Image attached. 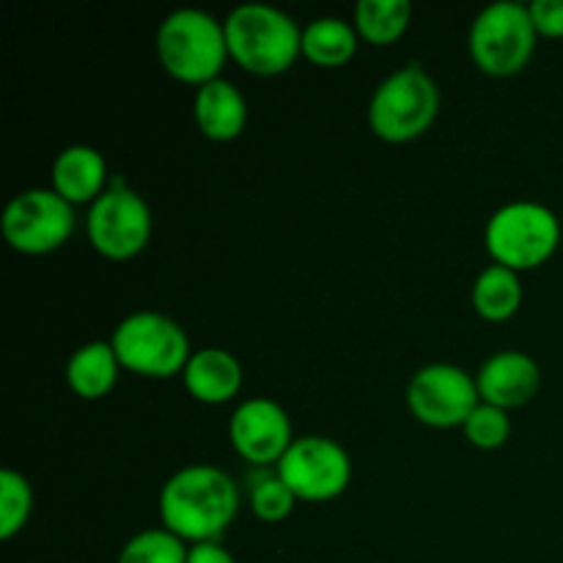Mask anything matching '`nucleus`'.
Wrapping results in <instances>:
<instances>
[{"label":"nucleus","instance_id":"5","mask_svg":"<svg viewBox=\"0 0 563 563\" xmlns=\"http://www.w3.org/2000/svg\"><path fill=\"white\" fill-rule=\"evenodd\" d=\"M561 245V220L539 201H511L484 225V247L495 264L515 273L537 269Z\"/></svg>","mask_w":563,"mask_h":563},{"label":"nucleus","instance_id":"22","mask_svg":"<svg viewBox=\"0 0 563 563\" xmlns=\"http://www.w3.org/2000/svg\"><path fill=\"white\" fill-rule=\"evenodd\" d=\"M190 544L168 528H146L121 548L119 563H187Z\"/></svg>","mask_w":563,"mask_h":563},{"label":"nucleus","instance_id":"14","mask_svg":"<svg viewBox=\"0 0 563 563\" xmlns=\"http://www.w3.org/2000/svg\"><path fill=\"white\" fill-rule=\"evenodd\" d=\"M245 372L234 352L220 350V346H203L192 352L181 372V385L198 405H229L240 396Z\"/></svg>","mask_w":563,"mask_h":563},{"label":"nucleus","instance_id":"11","mask_svg":"<svg viewBox=\"0 0 563 563\" xmlns=\"http://www.w3.org/2000/svg\"><path fill=\"white\" fill-rule=\"evenodd\" d=\"M478 405L476 377L454 363H429L407 383V410L429 429H462Z\"/></svg>","mask_w":563,"mask_h":563},{"label":"nucleus","instance_id":"13","mask_svg":"<svg viewBox=\"0 0 563 563\" xmlns=\"http://www.w3.org/2000/svg\"><path fill=\"white\" fill-rule=\"evenodd\" d=\"M476 385L482 401L509 412L533 401L542 388V368L528 352L500 350L482 363Z\"/></svg>","mask_w":563,"mask_h":563},{"label":"nucleus","instance_id":"26","mask_svg":"<svg viewBox=\"0 0 563 563\" xmlns=\"http://www.w3.org/2000/svg\"><path fill=\"white\" fill-rule=\"evenodd\" d=\"M187 563H236V559L220 542H203L190 544Z\"/></svg>","mask_w":563,"mask_h":563},{"label":"nucleus","instance_id":"23","mask_svg":"<svg viewBox=\"0 0 563 563\" xmlns=\"http://www.w3.org/2000/svg\"><path fill=\"white\" fill-rule=\"evenodd\" d=\"M297 498L278 471L256 476L251 484V511L262 522H284L295 511Z\"/></svg>","mask_w":563,"mask_h":563},{"label":"nucleus","instance_id":"20","mask_svg":"<svg viewBox=\"0 0 563 563\" xmlns=\"http://www.w3.org/2000/svg\"><path fill=\"white\" fill-rule=\"evenodd\" d=\"M412 20L410 0H361L352 14L361 42L374 47H390L407 33Z\"/></svg>","mask_w":563,"mask_h":563},{"label":"nucleus","instance_id":"15","mask_svg":"<svg viewBox=\"0 0 563 563\" xmlns=\"http://www.w3.org/2000/svg\"><path fill=\"white\" fill-rule=\"evenodd\" d=\"M192 119H196L198 132H201L207 141L231 143L245 132L247 102L234 82L220 77V80H212L207 82V86L196 88Z\"/></svg>","mask_w":563,"mask_h":563},{"label":"nucleus","instance_id":"17","mask_svg":"<svg viewBox=\"0 0 563 563\" xmlns=\"http://www.w3.org/2000/svg\"><path fill=\"white\" fill-rule=\"evenodd\" d=\"M121 363L110 341H88L66 361V385L77 399L99 401L119 383Z\"/></svg>","mask_w":563,"mask_h":563},{"label":"nucleus","instance_id":"21","mask_svg":"<svg viewBox=\"0 0 563 563\" xmlns=\"http://www.w3.org/2000/svg\"><path fill=\"white\" fill-rule=\"evenodd\" d=\"M33 515V487L20 471H0V539L11 542Z\"/></svg>","mask_w":563,"mask_h":563},{"label":"nucleus","instance_id":"12","mask_svg":"<svg viewBox=\"0 0 563 563\" xmlns=\"http://www.w3.org/2000/svg\"><path fill=\"white\" fill-rule=\"evenodd\" d=\"M229 440L236 456L262 471L278 465L297 438L291 432L289 412L278 401L256 396L236 405L231 412Z\"/></svg>","mask_w":563,"mask_h":563},{"label":"nucleus","instance_id":"3","mask_svg":"<svg viewBox=\"0 0 563 563\" xmlns=\"http://www.w3.org/2000/svg\"><path fill=\"white\" fill-rule=\"evenodd\" d=\"M154 49L159 66L174 80L196 88L220 80V71L231 60L223 22L201 9L170 11L159 22Z\"/></svg>","mask_w":563,"mask_h":563},{"label":"nucleus","instance_id":"16","mask_svg":"<svg viewBox=\"0 0 563 563\" xmlns=\"http://www.w3.org/2000/svg\"><path fill=\"white\" fill-rule=\"evenodd\" d=\"M110 187L108 163L93 146L64 148L53 163V190L71 207H91L99 196Z\"/></svg>","mask_w":563,"mask_h":563},{"label":"nucleus","instance_id":"25","mask_svg":"<svg viewBox=\"0 0 563 563\" xmlns=\"http://www.w3.org/2000/svg\"><path fill=\"white\" fill-rule=\"evenodd\" d=\"M528 11L539 36L563 38V0H533Z\"/></svg>","mask_w":563,"mask_h":563},{"label":"nucleus","instance_id":"8","mask_svg":"<svg viewBox=\"0 0 563 563\" xmlns=\"http://www.w3.org/2000/svg\"><path fill=\"white\" fill-rule=\"evenodd\" d=\"M86 231L99 256L108 262H130L152 242V207L141 192L126 187L121 176H113L108 190L88 207Z\"/></svg>","mask_w":563,"mask_h":563},{"label":"nucleus","instance_id":"19","mask_svg":"<svg viewBox=\"0 0 563 563\" xmlns=\"http://www.w3.org/2000/svg\"><path fill=\"white\" fill-rule=\"evenodd\" d=\"M473 311L484 319V322H509L522 306V284L520 273L506 269L500 264H489L478 273L476 284H473Z\"/></svg>","mask_w":563,"mask_h":563},{"label":"nucleus","instance_id":"6","mask_svg":"<svg viewBox=\"0 0 563 563\" xmlns=\"http://www.w3.org/2000/svg\"><path fill=\"white\" fill-rule=\"evenodd\" d=\"M110 344L121 368L146 379L176 377L192 357L185 328L157 311H135L121 319L110 335Z\"/></svg>","mask_w":563,"mask_h":563},{"label":"nucleus","instance_id":"2","mask_svg":"<svg viewBox=\"0 0 563 563\" xmlns=\"http://www.w3.org/2000/svg\"><path fill=\"white\" fill-rule=\"evenodd\" d=\"M229 58L253 77H278L302 55V27L267 3H242L223 20Z\"/></svg>","mask_w":563,"mask_h":563},{"label":"nucleus","instance_id":"7","mask_svg":"<svg viewBox=\"0 0 563 563\" xmlns=\"http://www.w3.org/2000/svg\"><path fill=\"white\" fill-rule=\"evenodd\" d=\"M537 27L528 5L500 0L476 14L471 25V58L489 77H515L537 53Z\"/></svg>","mask_w":563,"mask_h":563},{"label":"nucleus","instance_id":"4","mask_svg":"<svg viewBox=\"0 0 563 563\" xmlns=\"http://www.w3.org/2000/svg\"><path fill=\"white\" fill-rule=\"evenodd\" d=\"M440 113V88L421 64L385 77L368 99V126L385 143H412L432 130Z\"/></svg>","mask_w":563,"mask_h":563},{"label":"nucleus","instance_id":"1","mask_svg":"<svg viewBox=\"0 0 563 563\" xmlns=\"http://www.w3.org/2000/svg\"><path fill=\"white\" fill-rule=\"evenodd\" d=\"M240 511V487L214 465H187L159 489L163 528L187 544L220 542Z\"/></svg>","mask_w":563,"mask_h":563},{"label":"nucleus","instance_id":"18","mask_svg":"<svg viewBox=\"0 0 563 563\" xmlns=\"http://www.w3.org/2000/svg\"><path fill=\"white\" fill-rule=\"evenodd\" d=\"M361 36L344 16H317L302 27V58L319 69H339L357 55Z\"/></svg>","mask_w":563,"mask_h":563},{"label":"nucleus","instance_id":"9","mask_svg":"<svg viewBox=\"0 0 563 563\" xmlns=\"http://www.w3.org/2000/svg\"><path fill=\"white\" fill-rule=\"evenodd\" d=\"M0 234L5 245L22 256H47L75 234V207L53 187L22 190L5 203L0 214Z\"/></svg>","mask_w":563,"mask_h":563},{"label":"nucleus","instance_id":"24","mask_svg":"<svg viewBox=\"0 0 563 563\" xmlns=\"http://www.w3.org/2000/svg\"><path fill=\"white\" fill-rule=\"evenodd\" d=\"M462 432H465L467 443H471L473 449L498 451L509 443L511 418L509 412L500 410V407L482 401V405L471 412V418L465 421Z\"/></svg>","mask_w":563,"mask_h":563},{"label":"nucleus","instance_id":"10","mask_svg":"<svg viewBox=\"0 0 563 563\" xmlns=\"http://www.w3.org/2000/svg\"><path fill=\"white\" fill-rule=\"evenodd\" d=\"M275 471L295 498L306 504H328L341 498L352 484L350 454L344 445L322 434L297 438Z\"/></svg>","mask_w":563,"mask_h":563}]
</instances>
